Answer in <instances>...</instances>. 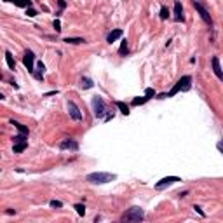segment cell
Instances as JSON below:
<instances>
[{
    "label": "cell",
    "instance_id": "1",
    "mask_svg": "<svg viewBox=\"0 0 223 223\" xmlns=\"http://www.w3.org/2000/svg\"><path fill=\"white\" fill-rule=\"evenodd\" d=\"M190 82H192V77L190 75H185V77H181L176 84H174V87L166 94V98H171V96H174V94H178L180 91H188L190 89Z\"/></svg>",
    "mask_w": 223,
    "mask_h": 223
},
{
    "label": "cell",
    "instance_id": "2",
    "mask_svg": "<svg viewBox=\"0 0 223 223\" xmlns=\"http://www.w3.org/2000/svg\"><path fill=\"white\" fill-rule=\"evenodd\" d=\"M117 176L115 174H112V173H91V174H87V181H91V183H108L112 180H115Z\"/></svg>",
    "mask_w": 223,
    "mask_h": 223
},
{
    "label": "cell",
    "instance_id": "3",
    "mask_svg": "<svg viewBox=\"0 0 223 223\" xmlns=\"http://www.w3.org/2000/svg\"><path fill=\"white\" fill-rule=\"evenodd\" d=\"M145 218V213L141 207H131L127 209V213L122 214V222H141Z\"/></svg>",
    "mask_w": 223,
    "mask_h": 223
},
{
    "label": "cell",
    "instance_id": "4",
    "mask_svg": "<svg viewBox=\"0 0 223 223\" xmlns=\"http://www.w3.org/2000/svg\"><path fill=\"white\" fill-rule=\"evenodd\" d=\"M93 108H94V115L96 117H103L105 112H106V105H105V101L99 96H96L93 99Z\"/></svg>",
    "mask_w": 223,
    "mask_h": 223
},
{
    "label": "cell",
    "instance_id": "5",
    "mask_svg": "<svg viewBox=\"0 0 223 223\" xmlns=\"http://www.w3.org/2000/svg\"><path fill=\"white\" fill-rule=\"evenodd\" d=\"M194 7H195V11H197V12L201 14V18L204 19V21L207 23V24H209V26H213V19H211V16H209V12L206 11L204 7H202V5H201L199 2H195V0H194Z\"/></svg>",
    "mask_w": 223,
    "mask_h": 223
},
{
    "label": "cell",
    "instance_id": "6",
    "mask_svg": "<svg viewBox=\"0 0 223 223\" xmlns=\"http://www.w3.org/2000/svg\"><path fill=\"white\" fill-rule=\"evenodd\" d=\"M33 63H35V54L32 53V51H26L24 56H23V65L28 68V72H32L33 73Z\"/></svg>",
    "mask_w": 223,
    "mask_h": 223
},
{
    "label": "cell",
    "instance_id": "7",
    "mask_svg": "<svg viewBox=\"0 0 223 223\" xmlns=\"http://www.w3.org/2000/svg\"><path fill=\"white\" fill-rule=\"evenodd\" d=\"M176 181H180L178 176H167V178H162V180L155 185V188H157V190H162V188H166L167 185H173V183H176Z\"/></svg>",
    "mask_w": 223,
    "mask_h": 223
},
{
    "label": "cell",
    "instance_id": "8",
    "mask_svg": "<svg viewBox=\"0 0 223 223\" xmlns=\"http://www.w3.org/2000/svg\"><path fill=\"white\" fill-rule=\"evenodd\" d=\"M68 112H70V117L73 119V120H82V113H80V110H78V106L75 105L73 101H70L68 103Z\"/></svg>",
    "mask_w": 223,
    "mask_h": 223
},
{
    "label": "cell",
    "instance_id": "9",
    "mask_svg": "<svg viewBox=\"0 0 223 223\" xmlns=\"http://www.w3.org/2000/svg\"><path fill=\"white\" fill-rule=\"evenodd\" d=\"M59 148L61 150H78V143H77L75 140L66 138V140H63V141L59 143Z\"/></svg>",
    "mask_w": 223,
    "mask_h": 223
},
{
    "label": "cell",
    "instance_id": "10",
    "mask_svg": "<svg viewBox=\"0 0 223 223\" xmlns=\"http://www.w3.org/2000/svg\"><path fill=\"white\" fill-rule=\"evenodd\" d=\"M174 18H176V21H183V7H181V2L180 0H176L174 2Z\"/></svg>",
    "mask_w": 223,
    "mask_h": 223
},
{
    "label": "cell",
    "instance_id": "11",
    "mask_svg": "<svg viewBox=\"0 0 223 223\" xmlns=\"http://www.w3.org/2000/svg\"><path fill=\"white\" fill-rule=\"evenodd\" d=\"M211 63H213V70H214L216 77L222 80V78H223V73H222V68H220V59H218V56H214V58L211 59Z\"/></svg>",
    "mask_w": 223,
    "mask_h": 223
},
{
    "label": "cell",
    "instance_id": "12",
    "mask_svg": "<svg viewBox=\"0 0 223 223\" xmlns=\"http://www.w3.org/2000/svg\"><path fill=\"white\" fill-rule=\"evenodd\" d=\"M122 35H124V32H122V30H120V28H117V30H113V32H110V33H108V37H106V42H115V40H119V38L122 37Z\"/></svg>",
    "mask_w": 223,
    "mask_h": 223
},
{
    "label": "cell",
    "instance_id": "13",
    "mask_svg": "<svg viewBox=\"0 0 223 223\" xmlns=\"http://www.w3.org/2000/svg\"><path fill=\"white\" fill-rule=\"evenodd\" d=\"M5 61H7V66L11 70H16V63H14V58H12L11 51H5Z\"/></svg>",
    "mask_w": 223,
    "mask_h": 223
},
{
    "label": "cell",
    "instance_id": "14",
    "mask_svg": "<svg viewBox=\"0 0 223 223\" xmlns=\"http://www.w3.org/2000/svg\"><path fill=\"white\" fill-rule=\"evenodd\" d=\"M11 124H12V126H16V129H18L19 132H21V134H28V132H30V131H28V127H26V126H23V124H19V122H16V120H11Z\"/></svg>",
    "mask_w": 223,
    "mask_h": 223
},
{
    "label": "cell",
    "instance_id": "15",
    "mask_svg": "<svg viewBox=\"0 0 223 223\" xmlns=\"http://www.w3.org/2000/svg\"><path fill=\"white\" fill-rule=\"evenodd\" d=\"M115 105H117V108L120 110V113H124V115H129V106H127L124 101H117Z\"/></svg>",
    "mask_w": 223,
    "mask_h": 223
},
{
    "label": "cell",
    "instance_id": "16",
    "mask_svg": "<svg viewBox=\"0 0 223 223\" xmlns=\"http://www.w3.org/2000/svg\"><path fill=\"white\" fill-rule=\"evenodd\" d=\"M28 147V143L26 141H21V143H14V153H21V152H24Z\"/></svg>",
    "mask_w": 223,
    "mask_h": 223
},
{
    "label": "cell",
    "instance_id": "17",
    "mask_svg": "<svg viewBox=\"0 0 223 223\" xmlns=\"http://www.w3.org/2000/svg\"><path fill=\"white\" fill-rule=\"evenodd\" d=\"M65 42H66V44H84V42H86V40H84V38H80V37H68V38H65Z\"/></svg>",
    "mask_w": 223,
    "mask_h": 223
},
{
    "label": "cell",
    "instance_id": "18",
    "mask_svg": "<svg viewBox=\"0 0 223 223\" xmlns=\"http://www.w3.org/2000/svg\"><path fill=\"white\" fill-rule=\"evenodd\" d=\"M12 2H14L18 7H26V9L32 7V0H12Z\"/></svg>",
    "mask_w": 223,
    "mask_h": 223
},
{
    "label": "cell",
    "instance_id": "19",
    "mask_svg": "<svg viewBox=\"0 0 223 223\" xmlns=\"http://www.w3.org/2000/svg\"><path fill=\"white\" fill-rule=\"evenodd\" d=\"M73 209L78 213V216H84V214H86V206L84 204H75Z\"/></svg>",
    "mask_w": 223,
    "mask_h": 223
},
{
    "label": "cell",
    "instance_id": "20",
    "mask_svg": "<svg viewBox=\"0 0 223 223\" xmlns=\"http://www.w3.org/2000/svg\"><path fill=\"white\" fill-rule=\"evenodd\" d=\"M82 87H84V89H91V87H93V80L87 78V77H84V78H82Z\"/></svg>",
    "mask_w": 223,
    "mask_h": 223
},
{
    "label": "cell",
    "instance_id": "21",
    "mask_svg": "<svg viewBox=\"0 0 223 223\" xmlns=\"http://www.w3.org/2000/svg\"><path fill=\"white\" fill-rule=\"evenodd\" d=\"M26 140H28V134H18V136L12 138L14 143H21V141H26Z\"/></svg>",
    "mask_w": 223,
    "mask_h": 223
},
{
    "label": "cell",
    "instance_id": "22",
    "mask_svg": "<svg viewBox=\"0 0 223 223\" xmlns=\"http://www.w3.org/2000/svg\"><path fill=\"white\" fill-rule=\"evenodd\" d=\"M147 101H148V98H145V96H143V98H134V99H132V105L138 106V105H143V103H147Z\"/></svg>",
    "mask_w": 223,
    "mask_h": 223
},
{
    "label": "cell",
    "instance_id": "23",
    "mask_svg": "<svg viewBox=\"0 0 223 223\" xmlns=\"http://www.w3.org/2000/svg\"><path fill=\"white\" fill-rule=\"evenodd\" d=\"M119 53L124 56L127 53V40H122V44H120V49H119Z\"/></svg>",
    "mask_w": 223,
    "mask_h": 223
},
{
    "label": "cell",
    "instance_id": "24",
    "mask_svg": "<svg viewBox=\"0 0 223 223\" xmlns=\"http://www.w3.org/2000/svg\"><path fill=\"white\" fill-rule=\"evenodd\" d=\"M160 18H162V19L169 18V11H167L166 7H160Z\"/></svg>",
    "mask_w": 223,
    "mask_h": 223
},
{
    "label": "cell",
    "instance_id": "25",
    "mask_svg": "<svg viewBox=\"0 0 223 223\" xmlns=\"http://www.w3.org/2000/svg\"><path fill=\"white\" fill-rule=\"evenodd\" d=\"M153 96H155V91H153V89H152V87H148V89H147V91H145V98H153Z\"/></svg>",
    "mask_w": 223,
    "mask_h": 223
},
{
    "label": "cell",
    "instance_id": "26",
    "mask_svg": "<svg viewBox=\"0 0 223 223\" xmlns=\"http://www.w3.org/2000/svg\"><path fill=\"white\" fill-rule=\"evenodd\" d=\"M26 14H28L30 18H33V16H37V11H35V9H32V7H28V9H26Z\"/></svg>",
    "mask_w": 223,
    "mask_h": 223
},
{
    "label": "cell",
    "instance_id": "27",
    "mask_svg": "<svg viewBox=\"0 0 223 223\" xmlns=\"http://www.w3.org/2000/svg\"><path fill=\"white\" fill-rule=\"evenodd\" d=\"M51 207H63V202H59V201H51Z\"/></svg>",
    "mask_w": 223,
    "mask_h": 223
},
{
    "label": "cell",
    "instance_id": "28",
    "mask_svg": "<svg viewBox=\"0 0 223 223\" xmlns=\"http://www.w3.org/2000/svg\"><path fill=\"white\" fill-rule=\"evenodd\" d=\"M54 30L56 32H61V23H59V19H56L54 21Z\"/></svg>",
    "mask_w": 223,
    "mask_h": 223
},
{
    "label": "cell",
    "instance_id": "29",
    "mask_svg": "<svg viewBox=\"0 0 223 223\" xmlns=\"http://www.w3.org/2000/svg\"><path fill=\"white\" fill-rule=\"evenodd\" d=\"M58 5H59V9L63 11V9L66 7V2H65V0H58Z\"/></svg>",
    "mask_w": 223,
    "mask_h": 223
},
{
    "label": "cell",
    "instance_id": "30",
    "mask_svg": "<svg viewBox=\"0 0 223 223\" xmlns=\"http://www.w3.org/2000/svg\"><path fill=\"white\" fill-rule=\"evenodd\" d=\"M194 209H195V211H197V213H199L201 216H206V214H204V211H202V209H201L199 206H194Z\"/></svg>",
    "mask_w": 223,
    "mask_h": 223
},
{
    "label": "cell",
    "instance_id": "31",
    "mask_svg": "<svg viewBox=\"0 0 223 223\" xmlns=\"http://www.w3.org/2000/svg\"><path fill=\"white\" fill-rule=\"evenodd\" d=\"M38 72H40V73H42V72H44V70H45V66H44V65H42V63H38Z\"/></svg>",
    "mask_w": 223,
    "mask_h": 223
},
{
    "label": "cell",
    "instance_id": "32",
    "mask_svg": "<svg viewBox=\"0 0 223 223\" xmlns=\"http://www.w3.org/2000/svg\"><path fill=\"white\" fill-rule=\"evenodd\" d=\"M0 99H4V94H2V93H0Z\"/></svg>",
    "mask_w": 223,
    "mask_h": 223
},
{
    "label": "cell",
    "instance_id": "33",
    "mask_svg": "<svg viewBox=\"0 0 223 223\" xmlns=\"http://www.w3.org/2000/svg\"><path fill=\"white\" fill-rule=\"evenodd\" d=\"M5 2H12V0H5Z\"/></svg>",
    "mask_w": 223,
    "mask_h": 223
}]
</instances>
